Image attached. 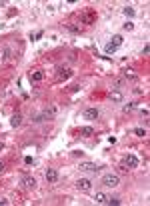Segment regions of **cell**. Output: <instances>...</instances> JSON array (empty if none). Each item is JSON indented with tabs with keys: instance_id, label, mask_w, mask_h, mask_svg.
Returning a JSON list of instances; mask_svg holds the SVG:
<instances>
[{
	"instance_id": "cell-1",
	"label": "cell",
	"mask_w": 150,
	"mask_h": 206,
	"mask_svg": "<svg viewBox=\"0 0 150 206\" xmlns=\"http://www.w3.org/2000/svg\"><path fill=\"white\" fill-rule=\"evenodd\" d=\"M120 46H122V36L116 34L114 38H112V42H108V44L104 46V50H106V54H112V52H116Z\"/></svg>"
},
{
	"instance_id": "cell-2",
	"label": "cell",
	"mask_w": 150,
	"mask_h": 206,
	"mask_svg": "<svg viewBox=\"0 0 150 206\" xmlns=\"http://www.w3.org/2000/svg\"><path fill=\"white\" fill-rule=\"evenodd\" d=\"M120 184V178L116 174H104L102 176V186H108V188H114Z\"/></svg>"
},
{
	"instance_id": "cell-3",
	"label": "cell",
	"mask_w": 150,
	"mask_h": 206,
	"mask_svg": "<svg viewBox=\"0 0 150 206\" xmlns=\"http://www.w3.org/2000/svg\"><path fill=\"white\" fill-rule=\"evenodd\" d=\"M94 20H96V12H94L92 8H88V10H84L80 14V22L82 24H94Z\"/></svg>"
},
{
	"instance_id": "cell-4",
	"label": "cell",
	"mask_w": 150,
	"mask_h": 206,
	"mask_svg": "<svg viewBox=\"0 0 150 206\" xmlns=\"http://www.w3.org/2000/svg\"><path fill=\"white\" fill-rule=\"evenodd\" d=\"M122 164L126 166V170H128V168H136V166H138V158H136L134 154H128V156H124Z\"/></svg>"
},
{
	"instance_id": "cell-5",
	"label": "cell",
	"mask_w": 150,
	"mask_h": 206,
	"mask_svg": "<svg viewBox=\"0 0 150 206\" xmlns=\"http://www.w3.org/2000/svg\"><path fill=\"white\" fill-rule=\"evenodd\" d=\"M76 188H78V190H82V192H88V190L92 188V182H90L88 178H80V180L76 182Z\"/></svg>"
},
{
	"instance_id": "cell-6",
	"label": "cell",
	"mask_w": 150,
	"mask_h": 206,
	"mask_svg": "<svg viewBox=\"0 0 150 206\" xmlns=\"http://www.w3.org/2000/svg\"><path fill=\"white\" fill-rule=\"evenodd\" d=\"M98 114H100V112H98V108H86V110L82 112V116H84L86 120H96V118H98Z\"/></svg>"
},
{
	"instance_id": "cell-7",
	"label": "cell",
	"mask_w": 150,
	"mask_h": 206,
	"mask_svg": "<svg viewBox=\"0 0 150 206\" xmlns=\"http://www.w3.org/2000/svg\"><path fill=\"white\" fill-rule=\"evenodd\" d=\"M70 74H72V70L64 68V66H60V68L56 70V78L58 80H66V78H70Z\"/></svg>"
},
{
	"instance_id": "cell-8",
	"label": "cell",
	"mask_w": 150,
	"mask_h": 206,
	"mask_svg": "<svg viewBox=\"0 0 150 206\" xmlns=\"http://www.w3.org/2000/svg\"><path fill=\"white\" fill-rule=\"evenodd\" d=\"M80 170H84V172H96L100 166L98 164H94V162H80V166H78Z\"/></svg>"
},
{
	"instance_id": "cell-9",
	"label": "cell",
	"mask_w": 150,
	"mask_h": 206,
	"mask_svg": "<svg viewBox=\"0 0 150 206\" xmlns=\"http://www.w3.org/2000/svg\"><path fill=\"white\" fill-rule=\"evenodd\" d=\"M44 176H46L48 182H56V180H58V170H54V168H48V170L44 172Z\"/></svg>"
},
{
	"instance_id": "cell-10",
	"label": "cell",
	"mask_w": 150,
	"mask_h": 206,
	"mask_svg": "<svg viewBox=\"0 0 150 206\" xmlns=\"http://www.w3.org/2000/svg\"><path fill=\"white\" fill-rule=\"evenodd\" d=\"M34 186H36V180H34V178H30V176H24V178H22V188L30 190V188H34Z\"/></svg>"
},
{
	"instance_id": "cell-11",
	"label": "cell",
	"mask_w": 150,
	"mask_h": 206,
	"mask_svg": "<svg viewBox=\"0 0 150 206\" xmlns=\"http://www.w3.org/2000/svg\"><path fill=\"white\" fill-rule=\"evenodd\" d=\"M110 100H112V102H122L124 96H122V92H120V90H112V92H110Z\"/></svg>"
},
{
	"instance_id": "cell-12",
	"label": "cell",
	"mask_w": 150,
	"mask_h": 206,
	"mask_svg": "<svg viewBox=\"0 0 150 206\" xmlns=\"http://www.w3.org/2000/svg\"><path fill=\"white\" fill-rule=\"evenodd\" d=\"M94 200H96V204H106V202H108V196L104 194V192H96Z\"/></svg>"
},
{
	"instance_id": "cell-13",
	"label": "cell",
	"mask_w": 150,
	"mask_h": 206,
	"mask_svg": "<svg viewBox=\"0 0 150 206\" xmlns=\"http://www.w3.org/2000/svg\"><path fill=\"white\" fill-rule=\"evenodd\" d=\"M30 80H32V82L44 80V72H32V74H30Z\"/></svg>"
},
{
	"instance_id": "cell-14",
	"label": "cell",
	"mask_w": 150,
	"mask_h": 206,
	"mask_svg": "<svg viewBox=\"0 0 150 206\" xmlns=\"http://www.w3.org/2000/svg\"><path fill=\"white\" fill-rule=\"evenodd\" d=\"M20 122H22V116H20V114H14V116H12L10 124L14 126V128H16V126H20Z\"/></svg>"
},
{
	"instance_id": "cell-15",
	"label": "cell",
	"mask_w": 150,
	"mask_h": 206,
	"mask_svg": "<svg viewBox=\"0 0 150 206\" xmlns=\"http://www.w3.org/2000/svg\"><path fill=\"white\" fill-rule=\"evenodd\" d=\"M124 14H126L128 18H134V16H136V10H134L132 6H126V8H124Z\"/></svg>"
},
{
	"instance_id": "cell-16",
	"label": "cell",
	"mask_w": 150,
	"mask_h": 206,
	"mask_svg": "<svg viewBox=\"0 0 150 206\" xmlns=\"http://www.w3.org/2000/svg\"><path fill=\"white\" fill-rule=\"evenodd\" d=\"M82 134H84V136H92V134H94V128H90V126H84V128H82Z\"/></svg>"
},
{
	"instance_id": "cell-17",
	"label": "cell",
	"mask_w": 150,
	"mask_h": 206,
	"mask_svg": "<svg viewBox=\"0 0 150 206\" xmlns=\"http://www.w3.org/2000/svg\"><path fill=\"white\" fill-rule=\"evenodd\" d=\"M66 28H68L72 34H78V32H80V28H78V26H74V24H66Z\"/></svg>"
},
{
	"instance_id": "cell-18",
	"label": "cell",
	"mask_w": 150,
	"mask_h": 206,
	"mask_svg": "<svg viewBox=\"0 0 150 206\" xmlns=\"http://www.w3.org/2000/svg\"><path fill=\"white\" fill-rule=\"evenodd\" d=\"M134 134H136V136H146V130H144V128H134Z\"/></svg>"
},
{
	"instance_id": "cell-19",
	"label": "cell",
	"mask_w": 150,
	"mask_h": 206,
	"mask_svg": "<svg viewBox=\"0 0 150 206\" xmlns=\"http://www.w3.org/2000/svg\"><path fill=\"white\" fill-rule=\"evenodd\" d=\"M42 36H44V32H42V30H38V32H34V34L30 36V38H32V40H40Z\"/></svg>"
},
{
	"instance_id": "cell-20",
	"label": "cell",
	"mask_w": 150,
	"mask_h": 206,
	"mask_svg": "<svg viewBox=\"0 0 150 206\" xmlns=\"http://www.w3.org/2000/svg\"><path fill=\"white\" fill-rule=\"evenodd\" d=\"M106 204H110V206H118V204H120V200H118V198H108V202H106Z\"/></svg>"
},
{
	"instance_id": "cell-21",
	"label": "cell",
	"mask_w": 150,
	"mask_h": 206,
	"mask_svg": "<svg viewBox=\"0 0 150 206\" xmlns=\"http://www.w3.org/2000/svg\"><path fill=\"white\" fill-rule=\"evenodd\" d=\"M124 76H126V78H134V70H124Z\"/></svg>"
},
{
	"instance_id": "cell-22",
	"label": "cell",
	"mask_w": 150,
	"mask_h": 206,
	"mask_svg": "<svg viewBox=\"0 0 150 206\" xmlns=\"http://www.w3.org/2000/svg\"><path fill=\"white\" fill-rule=\"evenodd\" d=\"M134 108H136V104H126V106H124V110H126V112H132Z\"/></svg>"
},
{
	"instance_id": "cell-23",
	"label": "cell",
	"mask_w": 150,
	"mask_h": 206,
	"mask_svg": "<svg viewBox=\"0 0 150 206\" xmlns=\"http://www.w3.org/2000/svg\"><path fill=\"white\" fill-rule=\"evenodd\" d=\"M122 28H124V30H132V28H134V24H132V22H126Z\"/></svg>"
},
{
	"instance_id": "cell-24",
	"label": "cell",
	"mask_w": 150,
	"mask_h": 206,
	"mask_svg": "<svg viewBox=\"0 0 150 206\" xmlns=\"http://www.w3.org/2000/svg\"><path fill=\"white\" fill-rule=\"evenodd\" d=\"M24 162H26V164H34V158H30V156H26V158H24Z\"/></svg>"
},
{
	"instance_id": "cell-25",
	"label": "cell",
	"mask_w": 150,
	"mask_h": 206,
	"mask_svg": "<svg viewBox=\"0 0 150 206\" xmlns=\"http://www.w3.org/2000/svg\"><path fill=\"white\" fill-rule=\"evenodd\" d=\"M0 204L4 206V204H8V200H0Z\"/></svg>"
},
{
	"instance_id": "cell-26",
	"label": "cell",
	"mask_w": 150,
	"mask_h": 206,
	"mask_svg": "<svg viewBox=\"0 0 150 206\" xmlns=\"http://www.w3.org/2000/svg\"><path fill=\"white\" fill-rule=\"evenodd\" d=\"M2 170H4V164H2V162H0V172H2Z\"/></svg>"
},
{
	"instance_id": "cell-27",
	"label": "cell",
	"mask_w": 150,
	"mask_h": 206,
	"mask_svg": "<svg viewBox=\"0 0 150 206\" xmlns=\"http://www.w3.org/2000/svg\"><path fill=\"white\" fill-rule=\"evenodd\" d=\"M2 148H4V146H2V142H0V150H2Z\"/></svg>"
}]
</instances>
